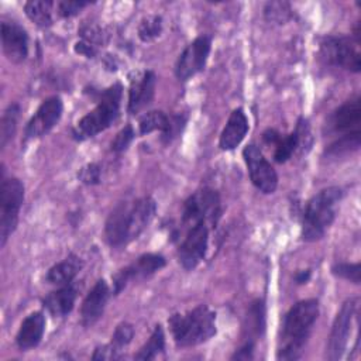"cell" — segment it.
<instances>
[{"instance_id": "1", "label": "cell", "mask_w": 361, "mask_h": 361, "mask_svg": "<svg viewBox=\"0 0 361 361\" xmlns=\"http://www.w3.org/2000/svg\"><path fill=\"white\" fill-rule=\"evenodd\" d=\"M319 312V302L316 299L300 300L286 312L276 350L278 360L292 361L300 358Z\"/></svg>"}, {"instance_id": "2", "label": "cell", "mask_w": 361, "mask_h": 361, "mask_svg": "<svg viewBox=\"0 0 361 361\" xmlns=\"http://www.w3.org/2000/svg\"><path fill=\"white\" fill-rule=\"evenodd\" d=\"M341 197L343 190L338 186H329L307 200L302 216V238L305 241L313 243L324 237L337 216V204Z\"/></svg>"}, {"instance_id": "3", "label": "cell", "mask_w": 361, "mask_h": 361, "mask_svg": "<svg viewBox=\"0 0 361 361\" xmlns=\"http://www.w3.org/2000/svg\"><path fill=\"white\" fill-rule=\"evenodd\" d=\"M169 330L178 347H192L210 340L216 329V313L199 305L186 313H173L168 319Z\"/></svg>"}, {"instance_id": "4", "label": "cell", "mask_w": 361, "mask_h": 361, "mask_svg": "<svg viewBox=\"0 0 361 361\" xmlns=\"http://www.w3.org/2000/svg\"><path fill=\"white\" fill-rule=\"evenodd\" d=\"M123 86L117 82L100 92L96 107L85 114L72 130L76 141H85L107 130L120 114Z\"/></svg>"}, {"instance_id": "5", "label": "cell", "mask_w": 361, "mask_h": 361, "mask_svg": "<svg viewBox=\"0 0 361 361\" xmlns=\"http://www.w3.org/2000/svg\"><path fill=\"white\" fill-rule=\"evenodd\" d=\"M360 34L348 35H327L320 41V58L333 66H340L351 72H360Z\"/></svg>"}, {"instance_id": "6", "label": "cell", "mask_w": 361, "mask_h": 361, "mask_svg": "<svg viewBox=\"0 0 361 361\" xmlns=\"http://www.w3.org/2000/svg\"><path fill=\"white\" fill-rule=\"evenodd\" d=\"M221 212L219 193L210 188H203L186 199L182 210V224L190 227L197 223H204L209 227H216Z\"/></svg>"}, {"instance_id": "7", "label": "cell", "mask_w": 361, "mask_h": 361, "mask_svg": "<svg viewBox=\"0 0 361 361\" xmlns=\"http://www.w3.org/2000/svg\"><path fill=\"white\" fill-rule=\"evenodd\" d=\"M24 202V185L18 178H1L0 185V244H6L18 224Z\"/></svg>"}, {"instance_id": "8", "label": "cell", "mask_w": 361, "mask_h": 361, "mask_svg": "<svg viewBox=\"0 0 361 361\" xmlns=\"http://www.w3.org/2000/svg\"><path fill=\"white\" fill-rule=\"evenodd\" d=\"M262 140L267 144H272L275 147L274 159L278 164H283L289 161L296 152H306L312 145V133L306 118L300 117L298 120L296 128L286 134L281 135L276 130H267L262 134Z\"/></svg>"}, {"instance_id": "9", "label": "cell", "mask_w": 361, "mask_h": 361, "mask_svg": "<svg viewBox=\"0 0 361 361\" xmlns=\"http://www.w3.org/2000/svg\"><path fill=\"white\" fill-rule=\"evenodd\" d=\"M357 309H358V299L350 298L343 303L340 312L337 313L331 326L327 350H326V357L329 360L336 361L341 358V355L344 354L348 344V338L351 336L353 323L357 320Z\"/></svg>"}, {"instance_id": "10", "label": "cell", "mask_w": 361, "mask_h": 361, "mask_svg": "<svg viewBox=\"0 0 361 361\" xmlns=\"http://www.w3.org/2000/svg\"><path fill=\"white\" fill-rule=\"evenodd\" d=\"M243 158L252 185L265 195L274 193L278 188V175L274 166L264 157L259 147L255 144H248L243 149Z\"/></svg>"}, {"instance_id": "11", "label": "cell", "mask_w": 361, "mask_h": 361, "mask_svg": "<svg viewBox=\"0 0 361 361\" xmlns=\"http://www.w3.org/2000/svg\"><path fill=\"white\" fill-rule=\"evenodd\" d=\"M166 264V259L161 254H142L135 261L128 264L127 267L121 268L117 274L113 276V292L114 295H118L121 290H124L131 282H137L145 278H149L159 269H162Z\"/></svg>"}, {"instance_id": "12", "label": "cell", "mask_w": 361, "mask_h": 361, "mask_svg": "<svg viewBox=\"0 0 361 361\" xmlns=\"http://www.w3.org/2000/svg\"><path fill=\"white\" fill-rule=\"evenodd\" d=\"M209 226L197 223L188 227L186 235L179 244L178 259L179 264L186 269H195L206 257L209 247Z\"/></svg>"}, {"instance_id": "13", "label": "cell", "mask_w": 361, "mask_h": 361, "mask_svg": "<svg viewBox=\"0 0 361 361\" xmlns=\"http://www.w3.org/2000/svg\"><path fill=\"white\" fill-rule=\"evenodd\" d=\"M212 49V37H196L179 55L175 65V75L179 80H188L196 73L202 72L206 66Z\"/></svg>"}, {"instance_id": "14", "label": "cell", "mask_w": 361, "mask_h": 361, "mask_svg": "<svg viewBox=\"0 0 361 361\" xmlns=\"http://www.w3.org/2000/svg\"><path fill=\"white\" fill-rule=\"evenodd\" d=\"M63 111V103L59 96H49L47 97L34 116L28 120L24 135L27 140L31 138H39L49 133L61 120Z\"/></svg>"}, {"instance_id": "15", "label": "cell", "mask_w": 361, "mask_h": 361, "mask_svg": "<svg viewBox=\"0 0 361 361\" xmlns=\"http://www.w3.org/2000/svg\"><path fill=\"white\" fill-rule=\"evenodd\" d=\"M157 76L152 71H142L130 79L128 113L137 114L144 110L154 99Z\"/></svg>"}, {"instance_id": "16", "label": "cell", "mask_w": 361, "mask_h": 361, "mask_svg": "<svg viewBox=\"0 0 361 361\" xmlns=\"http://www.w3.org/2000/svg\"><path fill=\"white\" fill-rule=\"evenodd\" d=\"M1 47L8 61L20 63L28 56V34L17 23H1Z\"/></svg>"}, {"instance_id": "17", "label": "cell", "mask_w": 361, "mask_h": 361, "mask_svg": "<svg viewBox=\"0 0 361 361\" xmlns=\"http://www.w3.org/2000/svg\"><path fill=\"white\" fill-rule=\"evenodd\" d=\"M155 213L157 203L151 196H142L127 203V231L130 243L148 227Z\"/></svg>"}, {"instance_id": "18", "label": "cell", "mask_w": 361, "mask_h": 361, "mask_svg": "<svg viewBox=\"0 0 361 361\" xmlns=\"http://www.w3.org/2000/svg\"><path fill=\"white\" fill-rule=\"evenodd\" d=\"M109 298L110 289L107 282L104 279H99L82 302L80 320L83 326H93L103 316Z\"/></svg>"}, {"instance_id": "19", "label": "cell", "mask_w": 361, "mask_h": 361, "mask_svg": "<svg viewBox=\"0 0 361 361\" xmlns=\"http://www.w3.org/2000/svg\"><path fill=\"white\" fill-rule=\"evenodd\" d=\"M361 121V106L360 96H354L353 99L344 102L340 107H337L329 117V128L333 133H354L360 131Z\"/></svg>"}, {"instance_id": "20", "label": "cell", "mask_w": 361, "mask_h": 361, "mask_svg": "<svg viewBox=\"0 0 361 361\" xmlns=\"http://www.w3.org/2000/svg\"><path fill=\"white\" fill-rule=\"evenodd\" d=\"M248 118L241 107H237L228 116V120L220 134L219 147L223 151H231L237 148L248 133Z\"/></svg>"}, {"instance_id": "21", "label": "cell", "mask_w": 361, "mask_h": 361, "mask_svg": "<svg viewBox=\"0 0 361 361\" xmlns=\"http://www.w3.org/2000/svg\"><path fill=\"white\" fill-rule=\"evenodd\" d=\"M45 331V316L42 312H32L30 313L21 323L17 336L16 344L21 351L31 350L37 347Z\"/></svg>"}, {"instance_id": "22", "label": "cell", "mask_w": 361, "mask_h": 361, "mask_svg": "<svg viewBox=\"0 0 361 361\" xmlns=\"http://www.w3.org/2000/svg\"><path fill=\"white\" fill-rule=\"evenodd\" d=\"M104 237L114 248H120L130 243L127 233V202L118 203L109 214L104 224Z\"/></svg>"}, {"instance_id": "23", "label": "cell", "mask_w": 361, "mask_h": 361, "mask_svg": "<svg viewBox=\"0 0 361 361\" xmlns=\"http://www.w3.org/2000/svg\"><path fill=\"white\" fill-rule=\"evenodd\" d=\"M78 296V288L73 282L59 286L56 290L51 292L42 299V306L56 317H63L69 314L75 306Z\"/></svg>"}, {"instance_id": "24", "label": "cell", "mask_w": 361, "mask_h": 361, "mask_svg": "<svg viewBox=\"0 0 361 361\" xmlns=\"http://www.w3.org/2000/svg\"><path fill=\"white\" fill-rule=\"evenodd\" d=\"M82 267H83L82 259L75 254H69L65 259L52 265L48 269V272L45 275V281L48 283L56 285V286L71 283V282H73L75 276L79 274Z\"/></svg>"}, {"instance_id": "25", "label": "cell", "mask_w": 361, "mask_h": 361, "mask_svg": "<svg viewBox=\"0 0 361 361\" xmlns=\"http://www.w3.org/2000/svg\"><path fill=\"white\" fill-rule=\"evenodd\" d=\"M171 127V116L162 110H152L144 113L138 120V130L141 135L161 131V140L168 134Z\"/></svg>"}, {"instance_id": "26", "label": "cell", "mask_w": 361, "mask_h": 361, "mask_svg": "<svg viewBox=\"0 0 361 361\" xmlns=\"http://www.w3.org/2000/svg\"><path fill=\"white\" fill-rule=\"evenodd\" d=\"M52 1H39V0H31L24 4L25 16L38 27L48 28L52 25Z\"/></svg>"}, {"instance_id": "27", "label": "cell", "mask_w": 361, "mask_h": 361, "mask_svg": "<svg viewBox=\"0 0 361 361\" xmlns=\"http://www.w3.org/2000/svg\"><path fill=\"white\" fill-rule=\"evenodd\" d=\"M165 348V336L162 327L158 324L155 326L151 337L148 341L138 350V353L134 355L135 360H154L157 358Z\"/></svg>"}, {"instance_id": "28", "label": "cell", "mask_w": 361, "mask_h": 361, "mask_svg": "<svg viewBox=\"0 0 361 361\" xmlns=\"http://www.w3.org/2000/svg\"><path fill=\"white\" fill-rule=\"evenodd\" d=\"M361 145V134L360 131H354V133H348L341 135L340 138H337L336 141H333L327 148H326V154L329 157H340L353 151H357Z\"/></svg>"}, {"instance_id": "29", "label": "cell", "mask_w": 361, "mask_h": 361, "mask_svg": "<svg viewBox=\"0 0 361 361\" xmlns=\"http://www.w3.org/2000/svg\"><path fill=\"white\" fill-rule=\"evenodd\" d=\"M162 28H164V24H162L161 16H157V14L147 16L141 20L138 25V38L142 42H151L162 34Z\"/></svg>"}, {"instance_id": "30", "label": "cell", "mask_w": 361, "mask_h": 361, "mask_svg": "<svg viewBox=\"0 0 361 361\" xmlns=\"http://www.w3.org/2000/svg\"><path fill=\"white\" fill-rule=\"evenodd\" d=\"M18 113H20V109H18V104L13 103L7 107V110L4 111L3 114V118H1V134H0V138H1V147H4L14 135L16 133V128H17V118H18Z\"/></svg>"}, {"instance_id": "31", "label": "cell", "mask_w": 361, "mask_h": 361, "mask_svg": "<svg viewBox=\"0 0 361 361\" xmlns=\"http://www.w3.org/2000/svg\"><path fill=\"white\" fill-rule=\"evenodd\" d=\"M264 14L268 21H272L276 24H283L290 17V8H289L288 3L272 1V3H267L265 8H264Z\"/></svg>"}, {"instance_id": "32", "label": "cell", "mask_w": 361, "mask_h": 361, "mask_svg": "<svg viewBox=\"0 0 361 361\" xmlns=\"http://www.w3.org/2000/svg\"><path fill=\"white\" fill-rule=\"evenodd\" d=\"M331 274L341 279H347L355 285L360 283V262H336L331 267Z\"/></svg>"}, {"instance_id": "33", "label": "cell", "mask_w": 361, "mask_h": 361, "mask_svg": "<svg viewBox=\"0 0 361 361\" xmlns=\"http://www.w3.org/2000/svg\"><path fill=\"white\" fill-rule=\"evenodd\" d=\"M79 35H80V39L92 44L97 48H99V45H102L107 41V34L97 24H85V25H82V28L79 30Z\"/></svg>"}, {"instance_id": "34", "label": "cell", "mask_w": 361, "mask_h": 361, "mask_svg": "<svg viewBox=\"0 0 361 361\" xmlns=\"http://www.w3.org/2000/svg\"><path fill=\"white\" fill-rule=\"evenodd\" d=\"M133 337H134V327H133V324H130L127 322H123V323H120L116 327V330H114V333L111 336V344L114 347H117L118 350H121L123 347H126V345H128L131 343Z\"/></svg>"}, {"instance_id": "35", "label": "cell", "mask_w": 361, "mask_h": 361, "mask_svg": "<svg viewBox=\"0 0 361 361\" xmlns=\"http://www.w3.org/2000/svg\"><path fill=\"white\" fill-rule=\"evenodd\" d=\"M134 128L131 124H127L124 126L114 137V140L111 141V151L116 152V154H120L123 151H126L128 148V145L131 144V141L134 140Z\"/></svg>"}, {"instance_id": "36", "label": "cell", "mask_w": 361, "mask_h": 361, "mask_svg": "<svg viewBox=\"0 0 361 361\" xmlns=\"http://www.w3.org/2000/svg\"><path fill=\"white\" fill-rule=\"evenodd\" d=\"M102 178V168L99 164L92 162L82 166L78 172V179L85 185H97Z\"/></svg>"}, {"instance_id": "37", "label": "cell", "mask_w": 361, "mask_h": 361, "mask_svg": "<svg viewBox=\"0 0 361 361\" xmlns=\"http://www.w3.org/2000/svg\"><path fill=\"white\" fill-rule=\"evenodd\" d=\"M89 6V1H73V0H65L58 3V13L61 17L69 18L76 16L82 8Z\"/></svg>"}, {"instance_id": "38", "label": "cell", "mask_w": 361, "mask_h": 361, "mask_svg": "<svg viewBox=\"0 0 361 361\" xmlns=\"http://www.w3.org/2000/svg\"><path fill=\"white\" fill-rule=\"evenodd\" d=\"M120 358H123L121 350L114 347L111 343L99 345L92 355V360H120Z\"/></svg>"}, {"instance_id": "39", "label": "cell", "mask_w": 361, "mask_h": 361, "mask_svg": "<svg viewBox=\"0 0 361 361\" xmlns=\"http://www.w3.org/2000/svg\"><path fill=\"white\" fill-rule=\"evenodd\" d=\"M73 49H75L76 54L83 55V56H86V58H94V56L97 55V51H99L97 47L92 45V44H89V42H86V41H83V39L78 41V42L75 44Z\"/></svg>"}, {"instance_id": "40", "label": "cell", "mask_w": 361, "mask_h": 361, "mask_svg": "<svg viewBox=\"0 0 361 361\" xmlns=\"http://www.w3.org/2000/svg\"><path fill=\"white\" fill-rule=\"evenodd\" d=\"M252 351H254V341L248 340L247 343H244V345L238 351H235L231 360H251Z\"/></svg>"}, {"instance_id": "41", "label": "cell", "mask_w": 361, "mask_h": 361, "mask_svg": "<svg viewBox=\"0 0 361 361\" xmlns=\"http://www.w3.org/2000/svg\"><path fill=\"white\" fill-rule=\"evenodd\" d=\"M310 278V269H303V271H298L296 275H295V281L296 283L302 285V283H306Z\"/></svg>"}]
</instances>
